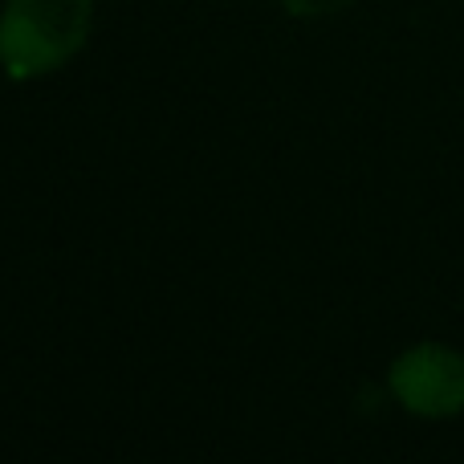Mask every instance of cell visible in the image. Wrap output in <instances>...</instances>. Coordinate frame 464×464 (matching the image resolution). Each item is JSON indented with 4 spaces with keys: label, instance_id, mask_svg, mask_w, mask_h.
<instances>
[{
    "label": "cell",
    "instance_id": "obj_1",
    "mask_svg": "<svg viewBox=\"0 0 464 464\" xmlns=\"http://www.w3.org/2000/svg\"><path fill=\"white\" fill-rule=\"evenodd\" d=\"M94 29V0H5L0 8V70L33 82L82 53Z\"/></svg>",
    "mask_w": 464,
    "mask_h": 464
},
{
    "label": "cell",
    "instance_id": "obj_2",
    "mask_svg": "<svg viewBox=\"0 0 464 464\" xmlns=\"http://www.w3.org/2000/svg\"><path fill=\"white\" fill-rule=\"evenodd\" d=\"M395 403L411 416L449 420L464 411V354L444 343H420L392 362L387 375Z\"/></svg>",
    "mask_w": 464,
    "mask_h": 464
},
{
    "label": "cell",
    "instance_id": "obj_3",
    "mask_svg": "<svg viewBox=\"0 0 464 464\" xmlns=\"http://www.w3.org/2000/svg\"><path fill=\"white\" fill-rule=\"evenodd\" d=\"M354 0H281L289 16H334L343 8H351Z\"/></svg>",
    "mask_w": 464,
    "mask_h": 464
}]
</instances>
